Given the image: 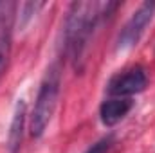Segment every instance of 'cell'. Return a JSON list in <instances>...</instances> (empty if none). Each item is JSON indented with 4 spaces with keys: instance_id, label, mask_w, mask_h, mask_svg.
<instances>
[{
    "instance_id": "cell-1",
    "label": "cell",
    "mask_w": 155,
    "mask_h": 153,
    "mask_svg": "<svg viewBox=\"0 0 155 153\" xmlns=\"http://www.w3.org/2000/svg\"><path fill=\"white\" fill-rule=\"evenodd\" d=\"M117 7L116 2H74L65 18V47L71 60L78 65L85 47L99 20Z\"/></svg>"
},
{
    "instance_id": "cell-2",
    "label": "cell",
    "mask_w": 155,
    "mask_h": 153,
    "mask_svg": "<svg viewBox=\"0 0 155 153\" xmlns=\"http://www.w3.org/2000/svg\"><path fill=\"white\" fill-rule=\"evenodd\" d=\"M58 94H60V72L58 67H51L40 85L36 103L31 115V135L33 137H41L47 124L51 122V117L56 110L58 103Z\"/></svg>"
},
{
    "instance_id": "cell-3",
    "label": "cell",
    "mask_w": 155,
    "mask_h": 153,
    "mask_svg": "<svg viewBox=\"0 0 155 153\" xmlns=\"http://www.w3.org/2000/svg\"><path fill=\"white\" fill-rule=\"evenodd\" d=\"M153 13H155V2H143L139 5V9L130 16V20L123 27V31L119 33L117 49H130V47H134L141 40L146 25L152 22Z\"/></svg>"
},
{
    "instance_id": "cell-4",
    "label": "cell",
    "mask_w": 155,
    "mask_h": 153,
    "mask_svg": "<svg viewBox=\"0 0 155 153\" xmlns=\"http://www.w3.org/2000/svg\"><path fill=\"white\" fill-rule=\"evenodd\" d=\"M146 85H148L146 70L143 67H132V69L124 70L123 74H117L112 77L107 90L114 97H130L134 94L143 92L146 88Z\"/></svg>"
},
{
    "instance_id": "cell-5",
    "label": "cell",
    "mask_w": 155,
    "mask_h": 153,
    "mask_svg": "<svg viewBox=\"0 0 155 153\" xmlns=\"http://www.w3.org/2000/svg\"><path fill=\"white\" fill-rule=\"evenodd\" d=\"M132 108H134V101H132L130 97H112V99H107V101L101 103L99 115H101L103 124L114 126V124H117Z\"/></svg>"
},
{
    "instance_id": "cell-6",
    "label": "cell",
    "mask_w": 155,
    "mask_h": 153,
    "mask_svg": "<svg viewBox=\"0 0 155 153\" xmlns=\"http://www.w3.org/2000/svg\"><path fill=\"white\" fill-rule=\"evenodd\" d=\"M24 121H25V103L20 99L16 103L13 121H11V130H9V139H7V148L9 153H16L22 146V137H24Z\"/></svg>"
},
{
    "instance_id": "cell-7",
    "label": "cell",
    "mask_w": 155,
    "mask_h": 153,
    "mask_svg": "<svg viewBox=\"0 0 155 153\" xmlns=\"http://www.w3.org/2000/svg\"><path fill=\"white\" fill-rule=\"evenodd\" d=\"M112 142H114V137H112V135H108V137L101 139L99 142H96V144H94V146H92L87 153H107L108 150H110Z\"/></svg>"
}]
</instances>
